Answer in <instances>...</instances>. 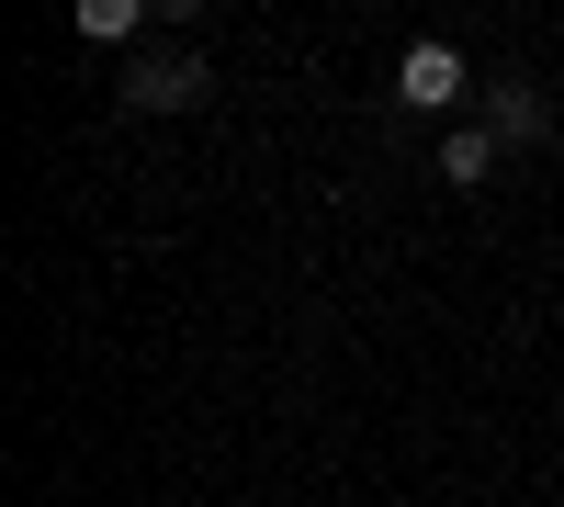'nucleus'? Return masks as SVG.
<instances>
[{
  "instance_id": "nucleus-1",
  "label": "nucleus",
  "mask_w": 564,
  "mask_h": 507,
  "mask_svg": "<svg viewBox=\"0 0 564 507\" xmlns=\"http://www.w3.org/2000/svg\"><path fill=\"white\" fill-rule=\"evenodd\" d=\"M395 102H406V113H452V102H463V45L417 34L406 57H395Z\"/></svg>"
},
{
  "instance_id": "nucleus-2",
  "label": "nucleus",
  "mask_w": 564,
  "mask_h": 507,
  "mask_svg": "<svg viewBox=\"0 0 564 507\" xmlns=\"http://www.w3.org/2000/svg\"><path fill=\"white\" fill-rule=\"evenodd\" d=\"M124 102L135 113H193L204 102V57H135L124 68Z\"/></svg>"
},
{
  "instance_id": "nucleus-3",
  "label": "nucleus",
  "mask_w": 564,
  "mask_h": 507,
  "mask_svg": "<svg viewBox=\"0 0 564 507\" xmlns=\"http://www.w3.org/2000/svg\"><path fill=\"white\" fill-rule=\"evenodd\" d=\"M542 124H553V113H542V90H520V79H497V90H486V135H497V147H531Z\"/></svg>"
},
{
  "instance_id": "nucleus-4",
  "label": "nucleus",
  "mask_w": 564,
  "mask_h": 507,
  "mask_svg": "<svg viewBox=\"0 0 564 507\" xmlns=\"http://www.w3.org/2000/svg\"><path fill=\"white\" fill-rule=\"evenodd\" d=\"M441 180H452V192H486V180H497V135L486 124H452L441 135Z\"/></svg>"
},
{
  "instance_id": "nucleus-5",
  "label": "nucleus",
  "mask_w": 564,
  "mask_h": 507,
  "mask_svg": "<svg viewBox=\"0 0 564 507\" xmlns=\"http://www.w3.org/2000/svg\"><path fill=\"white\" fill-rule=\"evenodd\" d=\"M79 34H102V45H113V34H135V0H90V12H79Z\"/></svg>"
}]
</instances>
